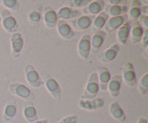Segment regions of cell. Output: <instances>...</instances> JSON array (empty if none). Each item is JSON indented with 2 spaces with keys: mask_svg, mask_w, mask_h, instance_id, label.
Here are the masks:
<instances>
[{
  "mask_svg": "<svg viewBox=\"0 0 148 123\" xmlns=\"http://www.w3.org/2000/svg\"><path fill=\"white\" fill-rule=\"evenodd\" d=\"M8 91L11 94L25 100L26 102H34L35 100L34 93L24 83H18V81L12 83L8 86Z\"/></svg>",
  "mask_w": 148,
  "mask_h": 123,
  "instance_id": "1",
  "label": "cell"
},
{
  "mask_svg": "<svg viewBox=\"0 0 148 123\" xmlns=\"http://www.w3.org/2000/svg\"><path fill=\"white\" fill-rule=\"evenodd\" d=\"M100 91L99 87V81H98V76H97L96 71L92 72L88 78L86 86L84 88V91L81 96V99L82 100H91L97 97Z\"/></svg>",
  "mask_w": 148,
  "mask_h": 123,
  "instance_id": "2",
  "label": "cell"
},
{
  "mask_svg": "<svg viewBox=\"0 0 148 123\" xmlns=\"http://www.w3.org/2000/svg\"><path fill=\"white\" fill-rule=\"evenodd\" d=\"M1 24L3 29L7 31L8 33H18V20L16 19V17L13 15V13L4 8V10L1 11Z\"/></svg>",
  "mask_w": 148,
  "mask_h": 123,
  "instance_id": "3",
  "label": "cell"
},
{
  "mask_svg": "<svg viewBox=\"0 0 148 123\" xmlns=\"http://www.w3.org/2000/svg\"><path fill=\"white\" fill-rule=\"evenodd\" d=\"M44 85L48 92V94L56 100H59L62 95V90L60 84L57 79H55L49 74H45L43 76Z\"/></svg>",
  "mask_w": 148,
  "mask_h": 123,
  "instance_id": "4",
  "label": "cell"
},
{
  "mask_svg": "<svg viewBox=\"0 0 148 123\" xmlns=\"http://www.w3.org/2000/svg\"><path fill=\"white\" fill-rule=\"evenodd\" d=\"M24 74L25 79L29 85L32 88H41L44 86V81L43 78L39 74V72L32 65H27L24 68Z\"/></svg>",
  "mask_w": 148,
  "mask_h": 123,
  "instance_id": "5",
  "label": "cell"
},
{
  "mask_svg": "<svg viewBox=\"0 0 148 123\" xmlns=\"http://www.w3.org/2000/svg\"><path fill=\"white\" fill-rule=\"evenodd\" d=\"M11 55L14 58H18L22 54L24 48V38L21 33H12L10 36Z\"/></svg>",
  "mask_w": 148,
  "mask_h": 123,
  "instance_id": "6",
  "label": "cell"
},
{
  "mask_svg": "<svg viewBox=\"0 0 148 123\" xmlns=\"http://www.w3.org/2000/svg\"><path fill=\"white\" fill-rule=\"evenodd\" d=\"M77 53L79 57L83 59H88L91 55V35L83 34L77 44Z\"/></svg>",
  "mask_w": 148,
  "mask_h": 123,
  "instance_id": "7",
  "label": "cell"
},
{
  "mask_svg": "<svg viewBox=\"0 0 148 123\" xmlns=\"http://www.w3.org/2000/svg\"><path fill=\"white\" fill-rule=\"evenodd\" d=\"M122 81L130 87H134L137 84L136 73L134 70V66L132 62H127L122 68Z\"/></svg>",
  "mask_w": 148,
  "mask_h": 123,
  "instance_id": "8",
  "label": "cell"
},
{
  "mask_svg": "<svg viewBox=\"0 0 148 123\" xmlns=\"http://www.w3.org/2000/svg\"><path fill=\"white\" fill-rule=\"evenodd\" d=\"M44 24L47 29H53L57 25L58 21V18L56 11L52 7L46 6L43 8V16Z\"/></svg>",
  "mask_w": 148,
  "mask_h": 123,
  "instance_id": "9",
  "label": "cell"
},
{
  "mask_svg": "<svg viewBox=\"0 0 148 123\" xmlns=\"http://www.w3.org/2000/svg\"><path fill=\"white\" fill-rule=\"evenodd\" d=\"M105 100L102 97H95L91 100H82L80 99L78 101L79 107L82 109H84L87 111H95L98 110L105 106Z\"/></svg>",
  "mask_w": 148,
  "mask_h": 123,
  "instance_id": "10",
  "label": "cell"
},
{
  "mask_svg": "<svg viewBox=\"0 0 148 123\" xmlns=\"http://www.w3.org/2000/svg\"><path fill=\"white\" fill-rule=\"evenodd\" d=\"M56 27H57L58 36L63 40H71L75 36V33H74L71 25L68 23L67 21L58 20Z\"/></svg>",
  "mask_w": 148,
  "mask_h": 123,
  "instance_id": "11",
  "label": "cell"
},
{
  "mask_svg": "<svg viewBox=\"0 0 148 123\" xmlns=\"http://www.w3.org/2000/svg\"><path fill=\"white\" fill-rule=\"evenodd\" d=\"M122 84V77L120 74L111 76L106 89L108 90L109 95L113 98H118L120 94V89Z\"/></svg>",
  "mask_w": 148,
  "mask_h": 123,
  "instance_id": "12",
  "label": "cell"
},
{
  "mask_svg": "<svg viewBox=\"0 0 148 123\" xmlns=\"http://www.w3.org/2000/svg\"><path fill=\"white\" fill-rule=\"evenodd\" d=\"M22 116L28 123L38 120V112L34 102H25L22 107Z\"/></svg>",
  "mask_w": 148,
  "mask_h": 123,
  "instance_id": "13",
  "label": "cell"
},
{
  "mask_svg": "<svg viewBox=\"0 0 148 123\" xmlns=\"http://www.w3.org/2000/svg\"><path fill=\"white\" fill-rule=\"evenodd\" d=\"M58 20L67 21L68 20H75L82 16V11L79 10H74L69 7H62L57 11Z\"/></svg>",
  "mask_w": 148,
  "mask_h": 123,
  "instance_id": "14",
  "label": "cell"
},
{
  "mask_svg": "<svg viewBox=\"0 0 148 123\" xmlns=\"http://www.w3.org/2000/svg\"><path fill=\"white\" fill-rule=\"evenodd\" d=\"M126 22V16H118V17H111L108 20L106 23L104 27V31L108 34L113 31H117L120 26H122Z\"/></svg>",
  "mask_w": 148,
  "mask_h": 123,
  "instance_id": "15",
  "label": "cell"
},
{
  "mask_svg": "<svg viewBox=\"0 0 148 123\" xmlns=\"http://www.w3.org/2000/svg\"><path fill=\"white\" fill-rule=\"evenodd\" d=\"M119 51H120V45L119 44H113L100 55L98 57V59L103 63H110L117 57Z\"/></svg>",
  "mask_w": 148,
  "mask_h": 123,
  "instance_id": "16",
  "label": "cell"
},
{
  "mask_svg": "<svg viewBox=\"0 0 148 123\" xmlns=\"http://www.w3.org/2000/svg\"><path fill=\"white\" fill-rule=\"evenodd\" d=\"M106 37V33L104 31H96L91 36V53L92 54H97L99 52L102 45L104 44L105 40Z\"/></svg>",
  "mask_w": 148,
  "mask_h": 123,
  "instance_id": "17",
  "label": "cell"
},
{
  "mask_svg": "<svg viewBox=\"0 0 148 123\" xmlns=\"http://www.w3.org/2000/svg\"><path fill=\"white\" fill-rule=\"evenodd\" d=\"M95 17L89 15H82L75 20H71V25L77 31H85L92 26V20Z\"/></svg>",
  "mask_w": 148,
  "mask_h": 123,
  "instance_id": "18",
  "label": "cell"
},
{
  "mask_svg": "<svg viewBox=\"0 0 148 123\" xmlns=\"http://www.w3.org/2000/svg\"><path fill=\"white\" fill-rule=\"evenodd\" d=\"M109 114L110 117L119 122H124L126 120V115L123 109L118 101L112 102L109 106Z\"/></svg>",
  "mask_w": 148,
  "mask_h": 123,
  "instance_id": "19",
  "label": "cell"
},
{
  "mask_svg": "<svg viewBox=\"0 0 148 123\" xmlns=\"http://www.w3.org/2000/svg\"><path fill=\"white\" fill-rule=\"evenodd\" d=\"M96 73H97V76H98L100 90L102 91L106 90V87H108V84L111 78L110 70L106 67H98Z\"/></svg>",
  "mask_w": 148,
  "mask_h": 123,
  "instance_id": "20",
  "label": "cell"
},
{
  "mask_svg": "<svg viewBox=\"0 0 148 123\" xmlns=\"http://www.w3.org/2000/svg\"><path fill=\"white\" fill-rule=\"evenodd\" d=\"M105 7L106 1L104 0H94V1H91L89 5L85 8V12L89 16L95 17L102 11H104Z\"/></svg>",
  "mask_w": 148,
  "mask_h": 123,
  "instance_id": "21",
  "label": "cell"
},
{
  "mask_svg": "<svg viewBox=\"0 0 148 123\" xmlns=\"http://www.w3.org/2000/svg\"><path fill=\"white\" fill-rule=\"evenodd\" d=\"M17 112H18V107H17V103L11 101L8 103L6 106H5V108L3 110V121L5 122H10L12 121L14 118L17 116Z\"/></svg>",
  "mask_w": 148,
  "mask_h": 123,
  "instance_id": "22",
  "label": "cell"
},
{
  "mask_svg": "<svg viewBox=\"0 0 148 123\" xmlns=\"http://www.w3.org/2000/svg\"><path fill=\"white\" fill-rule=\"evenodd\" d=\"M109 19V17L105 10L99 13L98 15H96L94 20H92V31L94 33L96 31H102V29H104V27L106 23V21Z\"/></svg>",
  "mask_w": 148,
  "mask_h": 123,
  "instance_id": "23",
  "label": "cell"
},
{
  "mask_svg": "<svg viewBox=\"0 0 148 123\" xmlns=\"http://www.w3.org/2000/svg\"><path fill=\"white\" fill-rule=\"evenodd\" d=\"M131 28L132 22L126 21L122 26H120L117 30V40L119 41V43H120L121 44H125L128 42L130 33H131Z\"/></svg>",
  "mask_w": 148,
  "mask_h": 123,
  "instance_id": "24",
  "label": "cell"
},
{
  "mask_svg": "<svg viewBox=\"0 0 148 123\" xmlns=\"http://www.w3.org/2000/svg\"><path fill=\"white\" fill-rule=\"evenodd\" d=\"M145 29L138 23V21H134L132 24L131 33H130V37H131V42L133 44L141 43L142 37L143 35Z\"/></svg>",
  "mask_w": 148,
  "mask_h": 123,
  "instance_id": "25",
  "label": "cell"
},
{
  "mask_svg": "<svg viewBox=\"0 0 148 123\" xmlns=\"http://www.w3.org/2000/svg\"><path fill=\"white\" fill-rule=\"evenodd\" d=\"M141 1H132V8H129L127 12V16L132 21H137L139 18L141 17V7H142Z\"/></svg>",
  "mask_w": 148,
  "mask_h": 123,
  "instance_id": "26",
  "label": "cell"
},
{
  "mask_svg": "<svg viewBox=\"0 0 148 123\" xmlns=\"http://www.w3.org/2000/svg\"><path fill=\"white\" fill-rule=\"evenodd\" d=\"M42 16H43V8L41 6L35 7L29 11L28 13V20L32 25L37 24L42 20Z\"/></svg>",
  "mask_w": 148,
  "mask_h": 123,
  "instance_id": "27",
  "label": "cell"
},
{
  "mask_svg": "<svg viewBox=\"0 0 148 123\" xmlns=\"http://www.w3.org/2000/svg\"><path fill=\"white\" fill-rule=\"evenodd\" d=\"M128 6L127 5H117V6H109L108 10L106 12L108 13V17H118L123 16L128 12Z\"/></svg>",
  "mask_w": 148,
  "mask_h": 123,
  "instance_id": "28",
  "label": "cell"
},
{
  "mask_svg": "<svg viewBox=\"0 0 148 123\" xmlns=\"http://www.w3.org/2000/svg\"><path fill=\"white\" fill-rule=\"evenodd\" d=\"M1 4L6 10L10 11H18L21 8V2L18 0H2Z\"/></svg>",
  "mask_w": 148,
  "mask_h": 123,
  "instance_id": "29",
  "label": "cell"
},
{
  "mask_svg": "<svg viewBox=\"0 0 148 123\" xmlns=\"http://www.w3.org/2000/svg\"><path fill=\"white\" fill-rule=\"evenodd\" d=\"M139 93L143 95H145L148 93V73H145L142 76L138 83Z\"/></svg>",
  "mask_w": 148,
  "mask_h": 123,
  "instance_id": "30",
  "label": "cell"
},
{
  "mask_svg": "<svg viewBox=\"0 0 148 123\" xmlns=\"http://www.w3.org/2000/svg\"><path fill=\"white\" fill-rule=\"evenodd\" d=\"M90 0H71L69 1V8H74V10H78L81 8H86L90 4Z\"/></svg>",
  "mask_w": 148,
  "mask_h": 123,
  "instance_id": "31",
  "label": "cell"
},
{
  "mask_svg": "<svg viewBox=\"0 0 148 123\" xmlns=\"http://www.w3.org/2000/svg\"><path fill=\"white\" fill-rule=\"evenodd\" d=\"M79 121V118L77 115H69V116H67L63 118H61L58 123H78Z\"/></svg>",
  "mask_w": 148,
  "mask_h": 123,
  "instance_id": "32",
  "label": "cell"
},
{
  "mask_svg": "<svg viewBox=\"0 0 148 123\" xmlns=\"http://www.w3.org/2000/svg\"><path fill=\"white\" fill-rule=\"evenodd\" d=\"M137 21H138V23L143 27V28L148 29V16L141 15V17L139 18Z\"/></svg>",
  "mask_w": 148,
  "mask_h": 123,
  "instance_id": "33",
  "label": "cell"
},
{
  "mask_svg": "<svg viewBox=\"0 0 148 123\" xmlns=\"http://www.w3.org/2000/svg\"><path fill=\"white\" fill-rule=\"evenodd\" d=\"M106 3L109 6H117V5H127L126 3H128V1H124V0H108V1H106Z\"/></svg>",
  "mask_w": 148,
  "mask_h": 123,
  "instance_id": "34",
  "label": "cell"
},
{
  "mask_svg": "<svg viewBox=\"0 0 148 123\" xmlns=\"http://www.w3.org/2000/svg\"><path fill=\"white\" fill-rule=\"evenodd\" d=\"M141 43L143 44V46L146 48L148 45V29H145V31H143V35L142 37V41Z\"/></svg>",
  "mask_w": 148,
  "mask_h": 123,
  "instance_id": "35",
  "label": "cell"
},
{
  "mask_svg": "<svg viewBox=\"0 0 148 123\" xmlns=\"http://www.w3.org/2000/svg\"><path fill=\"white\" fill-rule=\"evenodd\" d=\"M141 12H142V15H145L148 16V6H142L141 7Z\"/></svg>",
  "mask_w": 148,
  "mask_h": 123,
  "instance_id": "36",
  "label": "cell"
},
{
  "mask_svg": "<svg viewBox=\"0 0 148 123\" xmlns=\"http://www.w3.org/2000/svg\"><path fill=\"white\" fill-rule=\"evenodd\" d=\"M136 123H148V121L145 118H139L137 120V121H136Z\"/></svg>",
  "mask_w": 148,
  "mask_h": 123,
  "instance_id": "37",
  "label": "cell"
},
{
  "mask_svg": "<svg viewBox=\"0 0 148 123\" xmlns=\"http://www.w3.org/2000/svg\"><path fill=\"white\" fill-rule=\"evenodd\" d=\"M32 123H49L47 120H36L34 122H32Z\"/></svg>",
  "mask_w": 148,
  "mask_h": 123,
  "instance_id": "38",
  "label": "cell"
},
{
  "mask_svg": "<svg viewBox=\"0 0 148 123\" xmlns=\"http://www.w3.org/2000/svg\"><path fill=\"white\" fill-rule=\"evenodd\" d=\"M0 23H1V17H0Z\"/></svg>",
  "mask_w": 148,
  "mask_h": 123,
  "instance_id": "39",
  "label": "cell"
},
{
  "mask_svg": "<svg viewBox=\"0 0 148 123\" xmlns=\"http://www.w3.org/2000/svg\"><path fill=\"white\" fill-rule=\"evenodd\" d=\"M0 5H1V1H0Z\"/></svg>",
  "mask_w": 148,
  "mask_h": 123,
  "instance_id": "40",
  "label": "cell"
}]
</instances>
